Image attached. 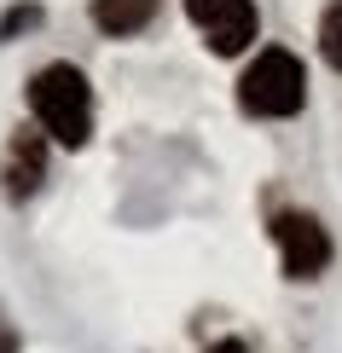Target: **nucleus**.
Instances as JSON below:
<instances>
[{
	"instance_id": "obj_1",
	"label": "nucleus",
	"mask_w": 342,
	"mask_h": 353,
	"mask_svg": "<svg viewBox=\"0 0 342 353\" xmlns=\"http://www.w3.org/2000/svg\"><path fill=\"white\" fill-rule=\"evenodd\" d=\"M29 110L41 122V139H58V145H87L93 134V87L76 64H47L29 76Z\"/></svg>"
},
{
	"instance_id": "obj_2",
	"label": "nucleus",
	"mask_w": 342,
	"mask_h": 353,
	"mask_svg": "<svg viewBox=\"0 0 342 353\" xmlns=\"http://www.w3.org/2000/svg\"><path fill=\"white\" fill-rule=\"evenodd\" d=\"M302 99H307V70H302V58L285 52V47L256 52V64L238 76V105H244L249 116H267V122L296 116Z\"/></svg>"
},
{
	"instance_id": "obj_3",
	"label": "nucleus",
	"mask_w": 342,
	"mask_h": 353,
	"mask_svg": "<svg viewBox=\"0 0 342 353\" xmlns=\"http://www.w3.org/2000/svg\"><path fill=\"white\" fill-rule=\"evenodd\" d=\"M186 18L198 23V35L209 41L220 58H238L261 29L256 0H186Z\"/></svg>"
},
{
	"instance_id": "obj_4",
	"label": "nucleus",
	"mask_w": 342,
	"mask_h": 353,
	"mask_svg": "<svg viewBox=\"0 0 342 353\" xmlns=\"http://www.w3.org/2000/svg\"><path fill=\"white\" fill-rule=\"evenodd\" d=\"M273 243H278V261H285V278H319L331 267V238L314 214L302 209H285L273 214Z\"/></svg>"
},
{
	"instance_id": "obj_5",
	"label": "nucleus",
	"mask_w": 342,
	"mask_h": 353,
	"mask_svg": "<svg viewBox=\"0 0 342 353\" xmlns=\"http://www.w3.org/2000/svg\"><path fill=\"white\" fill-rule=\"evenodd\" d=\"M41 180H47V139L35 128H18L6 139V157H0V191L12 203H23V197L41 191Z\"/></svg>"
},
{
	"instance_id": "obj_6",
	"label": "nucleus",
	"mask_w": 342,
	"mask_h": 353,
	"mask_svg": "<svg viewBox=\"0 0 342 353\" xmlns=\"http://www.w3.org/2000/svg\"><path fill=\"white\" fill-rule=\"evenodd\" d=\"M157 18V0H93V23L105 35H140Z\"/></svg>"
},
{
	"instance_id": "obj_7",
	"label": "nucleus",
	"mask_w": 342,
	"mask_h": 353,
	"mask_svg": "<svg viewBox=\"0 0 342 353\" xmlns=\"http://www.w3.org/2000/svg\"><path fill=\"white\" fill-rule=\"evenodd\" d=\"M319 52H325L331 70H342V0L325 12V23H319Z\"/></svg>"
},
{
	"instance_id": "obj_8",
	"label": "nucleus",
	"mask_w": 342,
	"mask_h": 353,
	"mask_svg": "<svg viewBox=\"0 0 342 353\" xmlns=\"http://www.w3.org/2000/svg\"><path fill=\"white\" fill-rule=\"evenodd\" d=\"M41 18H47V12H41L35 0H23V6H12V12H0V41H18L23 29H35Z\"/></svg>"
},
{
	"instance_id": "obj_9",
	"label": "nucleus",
	"mask_w": 342,
	"mask_h": 353,
	"mask_svg": "<svg viewBox=\"0 0 342 353\" xmlns=\"http://www.w3.org/2000/svg\"><path fill=\"white\" fill-rule=\"evenodd\" d=\"M0 353H18V330H12L6 319H0Z\"/></svg>"
},
{
	"instance_id": "obj_10",
	"label": "nucleus",
	"mask_w": 342,
	"mask_h": 353,
	"mask_svg": "<svg viewBox=\"0 0 342 353\" xmlns=\"http://www.w3.org/2000/svg\"><path fill=\"white\" fill-rule=\"evenodd\" d=\"M209 353H249V347H244V342H238V336H227V342H215Z\"/></svg>"
}]
</instances>
